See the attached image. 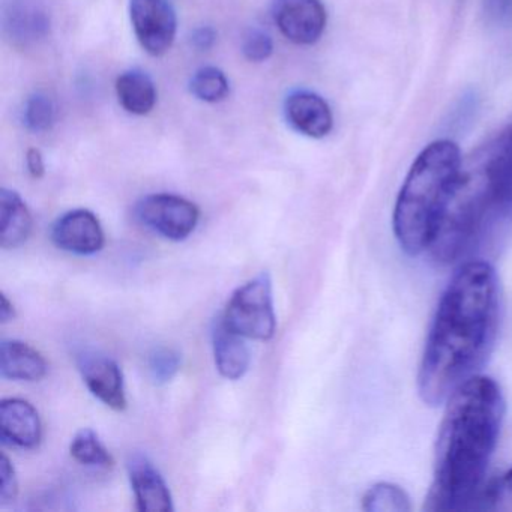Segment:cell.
Segmentation results:
<instances>
[{"label": "cell", "instance_id": "cell-23", "mask_svg": "<svg viewBox=\"0 0 512 512\" xmlns=\"http://www.w3.org/2000/svg\"><path fill=\"white\" fill-rule=\"evenodd\" d=\"M182 356L172 347H157L148 356V371L155 385H166L181 370Z\"/></svg>", "mask_w": 512, "mask_h": 512}, {"label": "cell", "instance_id": "cell-1", "mask_svg": "<svg viewBox=\"0 0 512 512\" xmlns=\"http://www.w3.org/2000/svg\"><path fill=\"white\" fill-rule=\"evenodd\" d=\"M500 323V283L496 269L470 260L455 271L440 296L421 364L418 394L437 406L476 376L493 352Z\"/></svg>", "mask_w": 512, "mask_h": 512}, {"label": "cell", "instance_id": "cell-12", "mask_svg": "<svg viewBox=\"0 0 512 512\" xmlns=\"http://www.w3.org/2000/svg\"><path fill=\"white\" fill-rule=\"evenodd\" d=\"M0 437L17 448L34 449L43 437L37 409L22 398H5L0 403Z\"/></svg>", "mask_w": 512, "mask_h": 512}, {"label": "cell", "instance_id": "cell-30", "mask_svg": "<svg viewBox=\"0 0 512 512\" xmlns=\"http://www.w3.org/2000/svg\"><path fill=\"white\" fill-rule=\"evenodd\" d=\"M0 299H2V302H0V322L5 325V323L13 322L16 319L17 313L13 302H10L5 293H2V298Z\"/></svg>", "mask_w": 512, "mask_h": 512}, {"label": "cell", "instance_id": "cell-14", "mask_svg": "<svg viewBox=\"0 0 512 512\" xmlns=\"http://www.w3.org/2000/svg\"><path fill=\"white\" fill-rule=\"evenodd\" d=\"M212 347L215 365L224 379L239 380L245 376L250 368V349L244 337L227 328L221 317L212 329Z\"/></svg>", "mask_w": 512, "mask_h": 512}, {"label": "cell", "instance_id": "cell-5", "mask_svg": "<svg viewBox=\"0 0 512 512\" xmlns=\"http://www.w3.org/2000/svg\"><path fill=\"white\" fill-rule=\"evenodd\" d=\"M221 319L227 328L244 338L271 340L277 329V317L268 272H262L236 289Z\"/></svg>", "mask_w": 512, "mask_h": 512}, {"label": "cell", "instance_id": "cell-28", "mask_svg": "<svg viewBox=\"0 0 512 512\" xmlns=\"http://www.w3.org/2000/svg\"><path fill=\"white\" fill-rule=\"evenodd\" d=\"M215 41H217V32L211 28V26H202L197 28L196 31L191 35V44L194 49L199 52H208L214 47Z\"/></svg>", "mask_w": 512, "mask_h": 512}, {"label": "cell", "instance_id": "cell-29", "mask_svg": "<svg viewBox=\"0 0 512 512\" xmlns=\"http://www.w3.org/2000/svg\"><path fill=\"white\" fill-rule=\"evenodd\" d=\"M26 166L34 179H41L46 175V163H44L43 154L38 149H29L26 154Z\"/></svg>", "mask_w": 512, "mask_h": 512}, {"label": "cell", "instance_id": "cell-6", "mask_svg": "<svg viewBox=\"0 0 512 512\" xmlns=\"http://www.w3.org/2000/svg\"><path fill=\"white\" fill-rule=\"evenodd\" d=\"M136 217L148 229L169 241H184L196 230L200 211L193 202L175 194H151L136 206Z\"/></svg>", "mask_w": 512, "mask_h": 512}, {"label": "cell", "instance_id": "cell-2", "mask_svg": "<svg viewBox=\"0 0 512 512\" xmlns=\"http://www.w3.org/2000/svg\"><path fill=\"white\" fill-rule=\"evenodd\" d=\"M434 449L433 484L428 511L469 509L496 451L506 403L496 380L470 377L448 397Z\"/></svg>", "mask_w": 512, "mask_h": 512}, {"label": "cell", "instance_id": "cell-10", "mask_svg": "<svg viewBox=\"0 0 512 512\" xmlns=\"http://www.w3.org/2000/svg\"><path fill=\"white\" fill-rule=\"evenodd\" d=\"M56 247L77 256H92L106 244L103 227L94 212L74 209L62 215L52 230Z\"/></svg>", "mask_w": 512, "mask_h": 512}, {"label": "cell", "instance_id": "cell-18", "mask_svg": "<svg viewBox=\"0 0 512 512\" xmlns=\"http://www.w3.org/2000/svg\"><path fill=\"white\" fill-rule=\"evenodd\" d=\"M7 16L10 19L7 22V28L10 29L14 40H38L44 37L50 28L47 14L38 5L23 4V0H20V4L16 7H11Z\"/></svg>", "mask_w": 512, "mask_h": 512}, {"label": "cell", "instance_id": "cell-25", "mask_svg": "<svg viewBox=\"0 0 512 512\" xmlns=\"http://www.w3.org/2000/svg\"><path fill=\"white\" fill-rule=\"evenodd\" d=\"M485 502L493 511L512 512V467L488 490Z\"/></svg>", "mask_w": 512, "mask_h": 512}, {"label": "cell", "instance_id": "cell-19", "mask_svg": "<svg viewBox=\"0 0 512 512\" xmlns=\"http://www.w3.org/2000/svg\"><path fill=\"white\" fill-rule=\"evenodd\" d=\"M362 509L368 512H409L412 511V502L400 485L377 482L365 491Z\"/></svg>", "mask_w": 512, "mask_h": 512}, {"label": "cell", "instance_id": "cell-21", "mask_svg": "<svg viewBox=\"0 0 512 512\" xmlns=\"http://www.w3.org/2000/svg\"><path fill=\"white\" fill-rule=\"evenodd\" d=\"M190 91L203 103H220L226 100L230 92L229 80L223 71L215 67H206L191 77Z\"/></svg>", "mask_w": 512, "mask_h": 512}, {"label": "cell", "instance_id": "cell-15", "mask_svg": "<svg viewBox=\"0 0 512 512\" xmlns=\"http://www.w3.org/2000/svg\"><path fill=\"white\" fill-rule=\"evenodd\" d=\"M49 370L44 356L28 343L4 340L0 344V376L4 379L38 382Z\"/></svg>", "mask_w": 512, "mask_h": 512}, {"label": "cell", "instance_id": "cell-24", "mask_svg": "<svg viewBox=\"0 0 512 512\" xmlns=\"http://www.w3.org/2000/svg\"><path fill=\"white\" fill-rule=\"evenodd\" d=\"M242 53L250 62L268 61L274 53V43L266 32L260 29H250L242 40Z\"/></svg>", "mask_w": 512, "mask_h": 512}, {"label": "cell", "instance_id": "cell-13", "mask_svg": "<svg viewBox=\"0 0 512 512\" xmlns=\"http://www.w3.org/2000/svg\"><path fill=\"white\" fill-rule=\"evenodd\" d=\"M287 121L298 133L311 139H323L334 127L331 107L320 95L308 91H296L284 104Z\"/></svg>", "mask_w": 512, "mask_h": 512}, {"label": "cell", "instance_id": "cell-17", "mask_svg": "<svg viewBox=\"0 0 512 512\" xmlns=\"http://www.w3.org/2000/svg\"><path fill=\"white\" fill-rule=\"evenodd\" d=\"M116 95L119 103L131 115L145 116L157 104V88L151 77L142 70L122 73L116 80Z\"/></svg>", "mask_w": 512, "mask_h": 512}, {"label": "cell", "instance_id": "cell-3", "mask_svg": "<svg viewBox=\"0 0 512 512\" xmlns=\"http://www.w3.org/2000/svg\"><path fill=\"white\" fill-rule=\"evenodd\" d=\"M460 149L436 140L418 155L407 173L394 209V233L409 256L433 248L460 175Z\"/></svg>", "mask_w": 512, "mask_h": 512}, {"label": "cell", "instance_id": "cell-20", "mask_svg": "<svg viewBox=\"0 0 512 512\" xmlns=\"http://www.w3.org/2000/svg\"><path fill=\"white\" fill-rule=\"evenodd\" d=\"M70 452L71 457L83 466L110 469L115 464L109 449L103 445L98 434L91 428H83L74 436Z\"/></svg>", "mask_w": 512, "mask_h": 512}, {"label": "cell", "instance_id": "cell-8", "mask_svg": "<svg viewBox=\"0 0 512 512\" xmlns=\"http://www.w3.org/2000/svg\"><path fill=\"white\" fill-rule=\"evenodd\" d=\"M272 14L281 34L298 46L316 44L328 20L320 0H275Z\"/></svg>", "mask_w": 512, "mask_h": 512}, {"label": "cell", "instance_id": "cell-4", "mask_svg": "<svg viewBox=\"0 0 512 512\" xmlns=\"http://www.w3.org/2000/svg\"><path fill=\"white\" fill-rule=\"evenodd\" d=\"M452 202L466 223L484 233L512 218V124L463 161Z\"/></svg>", "mask_w": 512, "mask_h": 512}, {"label": "cell", "instance_id": "cell-26", "mask_svg": "<svg viewBox=\"0 0 512 512\" xmlns=\"http://www.w3.org/2000/svg\"><path fill=\"white\" fill-rule=\"evenodd\" d=\"M19 496V481H17L16 469L7 455L0 457V506L13 503Z\"/></svg>", "mask_w": 512, "mask_h": 512}, {"label": "cell", "instance_id": "cell-11", "mask_svg": "<svg viewBox=\"0 0 512 512\" xmlns=\"http://www.w3.org/2000/svg\"><path fill=\"white\" fill-rule=\"evenodd\" d=\"M128 475L136 496L137 511H173L172 493L157 467L146 455H131L128 460Z\"/></svg>", "mask_w": 512, "mask_h": 512}, {"label": "cell", "instance_id": "cell-9", "mask_svg": "<svg viewBox=\"0 0 512 512\" xmlns=\"http://www.w3.org/2000/svg\"><path fill=\"white\" fill-rule=\"evenodd\" d=\"M77 367L95 398L116 412L127 409L124 374L112 358L95 350H83L77 355Z\"/></svg>", "mask_w": 512, "mask_h": 512}, {"label": "cell", "instance_id": "cell-16", "mask_svg": "<svg viewBox=\"0 0 512 512\" xmlns=\"http://www.w3.org/2000/svg\"><path fill=\"white\" fill-rule=\"evenodd\" d=\"M32 232V215L16 191L0 190V247L5 250L20 247Z\"/></svg>", "mask_w": 512, "mask_h": 512}, {"label": "cell", "instance_id": "cell-7", "mask_svg": "<svg viewBox=\"0 0 512 512\" xmlns=\"http://www.w3.org/2000/svg\"><path fill=\"white\" fill-rule=\"evenodd\" d=\"M137 41L151 56H163L175 43L178 17L170 0H130Z\"/></svg>", "mask_w": 512, "mask_h": 512}, {"label": "cell", "instance_id": "cell-22", "mask_svg": "<svg viewBox=\"0 0 512 512\" xmlns=\"http://www.w3.org/2000/svg\"><path fill=\"white\" fill-rule=\"evenodd\" d=\"M56 121V103L46 92H35L26 101L23 110V122L28 130L44 133L53 127Z\"/></svg>", "mask_w": 512, "mask_h": 512}, {"label": "cell", "instance_id": "cell-27", "mask_svg": "<svg viewBox=\"0 0 512 512\" xmlns=\"http://www.w3.org/2000/svg\"><path fill=\"white\" fill-rule=\"evenodd\" d=\"M484 13L494 23H506L512 19V0H482Z\"/></svg>", "mask_w": 512, "mask_h": 512}]
</instances>
